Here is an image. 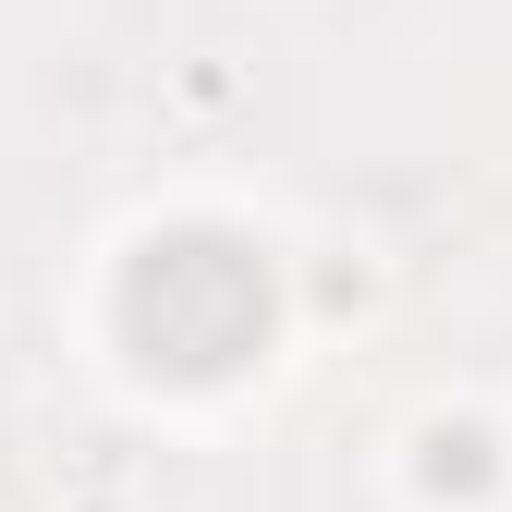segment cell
I'll use <instances>...</instances> for the list:
<instances>
[{
    "label": "cell",
    "mask_w": 512,
    "mask_h": 512,
    "mask_svg": "<svg viewBox=\"0 0 512 512\" xmlns=\"http://www.w3.org/2000/svg\"><path fill=\"white\" fill-rule=\"evenodd\" d=\"M122 354L147 378H232L269 342V256L244 232H159L122 256Z\"/></svg>",
    "instance_id": "1"
}]
</instances>
